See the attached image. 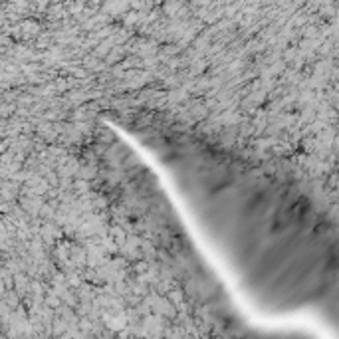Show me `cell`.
I'll return each instance as SVG.
<instances>
[{"instance_id":"obj_1","label":"cell","mask_w":339,"mask_h":339,"mask_svg":"<svg viewBox=\"0 0 339 339\" xmlns=\"http://www.w3.org/2000/svg\"><path fill=\"white\" fill-rule=\"evenodd\" d=\"M119 123L258 311L286 318L335 300L337 226L302 179L165 117Z\"/></svg>"}]
</instances>
